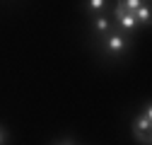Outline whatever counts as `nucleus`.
<instances>
[{"label":"nucleus","mask_w":152,"mask_h":145,"mask_svg":"<svg viewBox=\"0 0 152 145\" xmlns=\"http://www.w3.org/2000/svg\"><path fill=\"white\" fill-rule=\"evenodd\" d=\"M87 5H89V12L92 15H97V12L102 15V10L106 7V0H87Z\"/></svg>","instance_id":"0eeeda50"},{"label":"nucleus","mask_w":152,"mask_h":145,"mask_svg":"<svg viewBox=\"0 0 152 145\" xmlns=\"http://www.w3.org/2000/svg\"><path fill=\"white\" fill-rule=\"evenodd\" d=\"M5 140H7V133H5V131H3V128H0V145H3V143H5Z\"/></svg>","instance_id":"6e6552de"},{"label":"nucleus","mask_w":152,"mask_h":145,"mask_svg":"<svg viewBox=\"0 0 152 145\" xmlns=\"http://www.w3.org/2000/svg\"><path fill=\"white\" fill-rule=\"evenodd\" d=\"M133 135L142 145H150V106H145L142 114L133 121Z\"/></svg>","instance_id":"f257e3e1"},{"label":"nucleus","mask_w":152,"mask_h":145,"mask_svg":"<svg viewBox=\"0 0 152 145\" xmlns=\"http://www.w3.org/2000/svg\"><path fill=\"white\" fill-rule=\"evenodd\" d=\"M106 51L111 53V56H118V53L128 51V39L123 34H106Z\"/></svg>","instance_id":"7ed1b4c3"},{"label":"nucleus","mask_w":152,"mask_h":145,"mask_svg":"<svg viewBox=\"0 0 152 145\" xmlns=\"http://www.w3.org/2000/svg\"><path fill=\"white\" fill-rule=\"evenodd\" d=\"M92 29L97 31V34H109L111 31V22L106 20L104 15H99V17H94V20H92Z\"/></svg>","instance_id":"20e7f679"},{"label":"nucleus","mask_w":152,"mask_h":145,"mask_svg":"<svg viewBox=\"0 0 152 145\" xmlns=\"http://www.w3.org/2000/svg\"><path fill=\"white\" fill-rule=\"evenodd\" d=\"M113 15H116V22H118V27H121L126 34H128V31H133V29L138 27L135 15L128 12V10H123V7H121V3H116V12H113Z\"/></svg>","instance_id":"f03ea898"},{"label":"nucleus","mask_w":152,"mask_h":145,"mask_svg":"<svg viewBox=\"0 0 152 145\" xmlns=\"http://www.w3.org/2000/svg\"><path fill=\"white\" fill-rule=\"evenodd\" d=\"M118 3H121V7L123 10H128V12H135L142 3H147V0H118Z\"/></svg>","instance_id":"423d86ee"},{"label":"nucleus","mask_w":152,"mask_h":145,"mask_svg":"<svg viewBox=\"0 0 152 145\" xmlns=\"http://www.w3.org/2000/svg\"><path fill=\"white\" fill-rule=\"evenodd\" d=\"M133 15H135V22L138 24H150V3H142Z\"/></svg>","instance_id":"39448f33"},{"label":"nucleus","mask_w":152,"mask_h":145,"mask_svg":"<svg viewBox=\"0 0 152 145\" xmlns=\"http://www.w3.org/2000/svg\"><path fill=\"white\" fill-rule=\"evenodd\" d=\"M61 145H72V143H70V140H63V143H61Z\"/></svg>","instance_id":"1a4fd4ad"}]
</instances>
